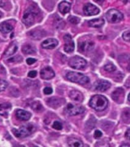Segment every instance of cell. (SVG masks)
<instances>
[{
  "label": "cell",
  "mask_w": 130,
  "mask_h": 147,
  "mask_svg": "<svg viewBox=\"0 0 130 147\" xmlns=\"http://www.w3.org/2000/svg\"><path fill=\"white\" fill-rule=\"evenodd\" d=\"M90 106L96 111H103L107 107L108 100L103 95H94L89 102Z\"/></svg>",
  "instance_id": "6da1fadb"
},
{
  "label": "cell",
  "mask_w": 130,
  "mask_h": 147,
  "mask_svg": "<svg viewBox=\"0 0 130 147\" xmlns=\"http://www.w3.org/2000/svg\"><path fill=\"white\" fill-rule=\"evenodd\" d=\"M66 78L67 80L71 82L77 83L79 84H88L90 81L88 77L83 74L73 72V71H70L67 74Z\"/></svg>",
  "instance_id": "7a4b0ae2"
},
{
  "label": "cell",
  "mask_w": 130,
  "mask_h": 147,
  "mask_svg": "<svg viewBox=\"0 0 130 147\" xmlns=\"http://www.w3.org/2000/svg\"><path fill=\"white\" fill-rule=\"evenodd\" d=\"M37 15H38V12L34 9V8L32 6L28 7L25 10V12H24V15H23V23L27 25V26H30V25H33L34 22H35V19H36Z\"/></svg>",
  "instance_id": "3957f363"
},
{
  "label": "cell",
  "mask_w": 130,
  "mask_h": 147,
  "mask_svg": "<svg viewBox=\"0 0 130 147\" xmlns=\"http://www.w3.org/2000/svg\"><path fill=\"white\" fill-rule=\"evenodd\" d=\"M34 130V127L32 125H25V126H21L18 129H13L12 133L16 137L18 138H24L27 137Z\"/></svg>",
  "instance_id": "277c9868"
},
{
  "label": "cell",
  "mask_w": 130,
  "mask_h": 147,
  "mask_svg": "<svg viewBox=\"0 0 130 147\" xmlns=\"http://www.w3.org/2000/svg\"><path fill=\"white\" fill-rule=\"evenodd\" d=\"M106 18L110 23H117L123 20V15L117 9H112L109 10L106 14Z\"/></svg>",
  "instance_id": "5b68a950"
},
{
  "label": "cell",
  "mask_w": 130,
  "mask_h": 147,
  "mask_svg": "<svg viewBox=\"0 0 130 147\" xmlns=\"http://www.w3.org/2000/svg\"><path fill=\"white\" fill-rule=\"evenodd\" d=\"M69 65L72 68L80 70V69H84L85 67L87 66V61L84 59L83 57L75 56V57H71L70 59Z\"/></svg>",
  "instance_id": "8992f818"
},
{
  "label": "cell",
  "mask_w": 130,
  "mask_h": 147,
  "mask_svg": "<svg viewBox=\"0 0 130 147\" xmlns=\"http://www.w3.org/2000/svg\"><path fill=\"white\" fill-rule=\"evenodd\" d=\"M65 113L69 116H76L84 112V108L82 106H77L73 103H68L64 110Z\"/></svg>",
  "instance_id": "52a82bcc"
},
{
  "label": "cell",
  "mask_w": 130,
  "mask_h": 147,
  "mask_svg": "<svg viewBox=\"0 0 130 147\" xmlns=\"http://www.w3.org/2000/svg\"><path fill=\"white\" fill-rule=\"evenodd\" d=\"M64 49L67 53H72L74 51V42H73L72 37L70 34H65L64 36Z\"/></svg>",
  "instance_id": "ba28073f"
},
{
  "label": "cell",
  "mask_w": 130,
  "mask_h": 147,
  "mask_svg": "<svg viewBox=\"0 0 130 147\" xmlns=\"http://www.w3.org/2000/svg\"><path fill=\"white\" fill-rule=\"evenodd\" d=\"M78 48H79V50L81 52H89V51H91L94 49V42L92 41H89V40L81 41V42L79 43Z\"/></svg>",
  "instance_id": "9c48e42d"
},
{
  "label": "cell",
  "mask_w": 130,
  "mask_h": 147,
  "mask_svg": "<svg viewBox=\"0 0 130 147\" xmlns=\"http://www.w3.org/2000/svg\"><path fill=\"white\" fill-rule=\"evenodd\" d=\"M84 12L86 16H96L100 12V9L91 3H87L84 6Z\"/></svg>",
  "instance_id": "30bf717a"
},
{
  "label": "cell",
  "mask_w": 130,
  "mask_h": 147,
  "mask_svg": "<svg viewBox=\"0 0 130 147\" xmlns=\"http://www.w3.org/2000/svg\"><path fill=\"white\" fill-rule=\"evenodd\" d=\"M111 86L109 81L105 80H99L96 81V83L94 84V89L98 91H106Z\"/></svg>",
  "instance_id": "8fae6325"
},
{
  "label": "cell",
  "mask_w": 130,
  "mask_h": 147,
  "mask_svg": "<svg viewBox=\"0 0 130 147\" xmlns=\"http://www.w3.org/2000/svg\"><path fill=\"white\" fill-rule=\"evenodd\" d=\"M40 75L42 79L44 80H50L53 78L55 76V71H53V69L50 67H46L41 69V72H40Z\"/></svg>",
  "instance_id": "7c38bea8"
},
{
  "label": "cell",
  "mask_w": 130,
  "mask_h": 147,
  "mask_svg": "<svg viewBox=\"0 0 130 147\" xmlns=\"http://www.w3.org/2000/svg\"><path fill=\"white\" fill-rule=\"evenodd\" d=\"M124 90L123 88H117V90H115L114 91L112 92V100L117 103H122L123 101L124 98Z\"/></svg>",
  "instance_id": "4fadbf2b"
},
{
  "label": "cell",
  "mask_w": 130,
  "mask_h": 147,
  "mask_svg": "<svg viewBox=\"0 0 130 147\" xmlns=\"http://www.w3.org/2000/svg\"><path fill=\"white\" fill-rule=\"evenodd\" d=\"M64 99L59 98V97H51L47 100V103L48 106H50L53 108H58L64 103Z\"/></svg>",
  "instance_id": "5bb4252c"
},
{
  "label": "cell",
  "mask_w": 130,
  "mask_h": 147,
  "mask_svg": "<svg viewBox=\"0 0 130 147\" xmlns=\"http://www.w3.org/2000/svg\"><path fill=\"white\" fill-rule=\"evenodd\" d=\"M57 45H58V41L55 38L46 39L45 41H44L41 43L42 48H44V49H53V48H56Z\"/></svg>",
  "instance_id": "9a60e30c"
},
{
  "label": "cell",
  "mask_w": 130,
  "mask_h": 147,
  "mask_svg": "<svg viewBox=\"0 0 130 147\" xmlns=\"http://www.w3.org/2000/svg\"><path fill=\"white\" fill-rule=\"evenodd\" d=\"M15 116L20 120L27 121V120L30 119V118L32 117V114H31V113L25 111L24 110H17L15 112Z\"/></svg>",
  "instance_id": "2e32d148"
},
{
  "label": "cell",
  "mask_w": 130,
  "mask_h": 147,
  "mask_svg": "<svg viewBox=\"0 0 130 147\" xmlns=\"http://www.w3.org/2000/svg\"><path fill=\"white\" fill-rule=\"evenodd\" d=\"M69 96L71 100L76 101V102H82L84 100V95L81 92L76 90H72L69 93Z\"/></svg>",
  "instance_id": "e0dca14e"
},
{
  "label": "cell",
  "mask_w": 130,
  "mask_h": 147,
  "mask_svg": "<svg viewBox=\"0 0 130 147\" xmlns=\"http://www.w3.org/2000/svg\"><path fill=\"white\" fill-rule=\"evenodd\" d=\"M11 108V106L9 103H4L0 104V115L3 117H7Z\"/></svg>",
  "instance_id": "ac0fdd59"
},
{
  "label": "cell",
  "mask_w": 130,
  "mask_h": 147,
  "mask_svg": "<svg viewBox=\"0 0 130 147\" xmlns=\"http://www.w3.org/2000/svg\"><path fill=\"white\" fill-rule=\"evenodd\" d=\"M69 147H84V143L80 140L77 138H69L67 140Z\"/></svg>",
  "instance_id": "d6986e66"
},
{
  "label": "cell",
  "mask_w": 130,
  "mask_h": 147,
  "mask_svg": "<svg viewBox=\"0 0 130 147\" xmlns=\"http://www.w3.org/2000/svg\"><path fill=\"white\" fill-rule=\"evenodd\" d=\"M44 34H45V33H44L43 30H33V31L28 33V35L32 38L35 39V40L41 39L42 37H44Z\"/></svg>",
  "instance_id": "ffe728a7"
},
{
  "label": "cell",
  "mask_w": 130,
  "mask_h": 147,
  "mask_svg": "<svg viewBox=\"0 0 130 147\" xmlns=\"http://www.w3.org/2000/svg\"><path fill=\"white\" fill-rule=\"evenodd\" d=\"M71 3H69L67 2H61L58 5V9H59V11L61 12L63 15L64 14H67V12L70 11L71 10Z\"/></svg>",
  "instance_id": "44dd1931"
},
{
  "label": "cell",
  "mask_w": 130,
  "mask_h": 147,
  "mask_svg": "<svg viewBox=\"0 0 130 147\" xmlns=\"http://www.w3.org/2000/svg\"><path fill=\"white\" fill-rule=\"evenodd\" d=\"M88 25L93 28H100L104 25V20L103 18H95L88 22Z\"/></svg>",
  "instance_id": "7402d4cb"
},
{
  "label": "cell",
  "mask_w": 130,
  "mask_h": 147,
  "mask_svg": "<svg viewBox=\"0 0 130 147\" xmlns=\"http://www.w3.org/2000/svg\"><path fill=\"white\" fill-rule=\"evenodd\" d=\"M13 30V26L9 23L2 22L0 24V32L3 34H7Z\"/></svg>",
  "instance_id": "603a6c76"
},
{
  "label": "cell",
  "mask_w": 130,
  "mask_h": 147,
  "mask_svg": "<svg viewBox=\"0 0 130 147\" xmlns=\"http://www.w3.org/2000/svg\"><path fill=\"white\" fill-rule=\"evenodd\" d=\"M35 48L30 45H25L22 46V52L25 55H32L35 53Z\"/></svg>",
  "instance_id": "cb8c5ba5"
},
{
  "label": "cell",
  "mask_w": 130,
  "mask_h": 147,
  "mask_svg": "<svg viewBox=\"0 0 130 147\" xmlns=\"http://www.w3.org/2000/svg\"><path fill=\"white\" fill-rule=\"evenodd\" d=\"M32 108L34 110V111H36V112H41V110H43L44 109L42 105L41 104V103H40V102H38V101L32 103Z\"/></svg>",
  "instance_id": "d4e9b609"
},
{
  "label": "cell",
  "mask_w": 130,
  "mask_h": 147,
  "mask_svg": "<svg viewBox=\"0 0 130 147\" xmlns=\"http://www.w3.org/2000/svg\"><path fill=\"white\" fill-rule=\"evenodd\" d=\"M17 49H18V47H17V45H12L11 47H9V49H7L6 52H5V55H6V56L12 55L13 54H15V53L16 52Z\"/></svg>",
  "instance_id": "484cf974"
},
{
  "label": "cell",
  "mask_w": 130,
  "mask_h": 147,
  "mask_svg": "<svg viewBox=\"0 0 130 147\" xmlns=\"http://www.w3.org/2000/svg\"><path fill=\"white\" fill-rule=\"evenodd\" d=\"M103 69L106 71H107V72H113V71H116L117 68H116V66H115L114 64H112V63H108L106 65H104Z\"/></svg>",
  "instance_id": "4316f807"
},
{
  "label": "cell",
  "mask_w": 130,
  "mask_h": 147,
  "mask_svg": "<svg viewBox=\"0 0 130 147\" xmlns=\"http://www.w3.org/2000/svg\"><path fill=\"white\" fill-rule=\"evenodd\" d=\"M95 147H111L109 142L105 141H99L95 144Z\"/></svg>",
  "instance_id": "83f0119b"
},
{
  "label": "cell",
  "mask_w": 130,
  "mask_h": 147,
  "mask_svg": "<svg viewBox=\"0 0 130 147\" xmlns=\"http://www.w3.org/2000/svg\"><path fill=\"white\" fill-rule=\"evenodd\" d=\"M7 87H8V83L5 80L0 79V92L5 90L7 88Z\"/></svg>",
  "instance_id": "f1b7e54d"
},
{
  "label": "cell",
  "mask_w": 130,
  "mask_h": 147,
  "mask_svg": "<svg viewBox=\"0 0 130 147\" xmlns=\"http://www.w3.org/2000/svg\"><path fill=\"white\" fill-rule=\"evenodd\" d=\"M52 127L55 129H57V130H61V129H62L63 126H62V123L60 121H55L52 125Z\"/></svg>",
  "instance_id": "f546056e"
},
{
  "label": "cell",
  "mask_w": 130,
  "mask_h": 147,
  "mask_svg": "<svg viewBox=\"0 0 130 147\" xmlns=\"http://www.w3.org/2000/svg\"><path fill=\"white\" fill-rule=\"evenodd\" d=\"M22 60V57H20V56H14L12 57H10L9 59L7 60V61L11 63V62H18L21 61Z\"/></svg>",
  "instance_id": "4dcf8cb0"
},
{
  "label": "cell",
  "mask_w": 130,
  "mask_h": 147,
  "mask_svg": "<svg viewBox=\"0 0 130 147\" xmlns=\"http://www.w3.org/2000/svg\"><path fill=\"white\" fill-rule=\"evenodd\" d=\"M69 21L70 22H71L72 24H74V25H77L78 23L80 22V18H77V17H75V16H70L69 17Z\"/></svg>",
  "instance_id": "1f68e13d"
},
{
  "label": "cell",
  "mask_w": 130,
  "mask_h": 147,
  "mask_svg": "<svg viewBox=\"0 0 130 147\" xmlns=\"http://www.w3.org/2000/svg\"><path fill=\"white\" fill-rule=\"evenodd\" d=\"M123 38L126 41H130V31H126V32H123Z\"/></svg>",
  "instance_id": "d6a6232c"
},
{
  "label": "cell",
  "mask_w": 130,
  "mask_h": 147,
  "mask_svg": "<svg viewBox=\"0 0 130 147\" xmlns=\"http://www.w3.org/2000/svg\"><path fill=\"white\" fill-rule=\"evenodd\" d=\"M52 88H51V87H45L44 89V94H46V95H49L52 93Z\"/></svg>",
  "instance_id": "836d02e7"
},
{
  "label": "cell",
  "mask_w": 130,
  "mask_h": 147,
  "mask_svg": "<svg viewBox=\"0 0 130 147\" xmlns=\"http://www.w3.org/2000/svg\"><path fill=\"white\" fill-rule=\"evenodd\" d=\"M102 132L100 130H96L95 131V133H94V137L96 138V139H99V138H100L102 136Z\"/></svg>",
  "instance_id": "e575fe53"
},
{
  "label": "cell",
  "mask_w": 130,
  "mask_h": 147,
  "mask_svg": "<svg viewBox=\"0 0 130 147\" xmlns=\"http://www.w3.org/2000/svg\"><path fill=\"white\" fill-rule=\"evenodd\" d=\"M26 62H27L28 64H29V65H32V64H34L35 62H36V59H34V58H28L26 60Z\"/></svg>",
  "instance_id": "d590c367"
},
{
  "label": "cell",
  "mask_w": 130,
  "mask_h": 147,
  "mask_svg": "<svg viewBox=\"0 0 130 147\" xmlns=\"http://www.w3.org/2000/svg\"><path fill=\"white\" fill-rule=\"evenodd\" d=\"M37 76V72L35 71H30L28 73V77L32 78H34Z\"/></svg>",
  "instance_id": "8d00e7d4"
},
{
  "label": "cell",
  "mask_w": 130,
  "mask_h": 147,
  "mask_svg": "<svg viewBox=\"0 0 130 147\" xmlns=\"http://www.w3.org/2000/svg\"><path fill=\"white\" fill-rule=\"evenodd\" d=\"M126 138L127 140H130V129H129L126 132Z\"/></svg>",
  "instance_id": "74e56055"
},
{
  "label": "cell",
  "mask_w": 130,
  "mask_h": 147,
  "mask_svg": "<svg viewBox=\"0 0 130 147\" xmlns=\"http://www.w3.org/2000/svg\"><path fill=\"white\" fill-rule=\"evenodd\" d=\"M4 4H5V2H3V1H0V7H3Z\"/></svg>",
  "instance_id": "f35d334b"
},
{
  "label": "cell",
  "mask_w": 130,
  "mask_h": 147,
  "mask_svg": "<svg viewBox=\"0 0 130 147\" xmlns=\"http://www.w3.org/2000/svg\"><path fill=\"white\" fill-rule=\"evenodd\" d=\"M120 147H130V146L128 144H123V145H122Z\"/></svg>",
  "instance_id": "ab89813d"
},
{
  "label": "cell",
  "mask_w": 130,
  "mask_h": 147,
  "mask_svg": "<svg viewBox=\"0 0 130 147\" xmlns=\"http://www.w3.org/2000/svg\"><path fill=\"white\" fill-rule=\"evenodd\" d=\"M128 100H129V101L130 102V93H129V96H128Z\"/></svg>",
  "instance_id": "60d3db41"
},
{
  "label": "cell",
  "mask_w": 130,
  "mask_h": 147,
  "mask_svg": "<svg viewBox=\"0 0 130 147\" xmlns=\"http://www.w3.org/2000/svg\"><path fill=\"white\" fill-rule=\"evenodd\" d=\"M2 13L1 12V11H0V18H2Z\"/></svg>",
  "instance_id": "b9f144b4"
},
{
  "label": "cell",
  "mask_w": 130,
  "mask_h": 147,
  "mask_svg": "<svg viewBox=\"0 0 130 147\" xmlns=\"http://www.w3.org/2000/svg\"><path fill=\"white\" fill-rule=\"evenodd\" d=\"M18 147H25V146H18Z\"/></svg>",
  "instance_id": "7bdbcfd3"
},
{
  "label": "cell",
  "mask_w": 130,
  "mask_h": 147,
  "mask_svg": "<svg viewBox=\"0 0 130 147\" xmlns=\"http://www.w3.org/2000/svg\"><path fill=\"white\" fill-rule=\"evenodd\" d=\"M33 147H38V146H33Z\"/></svg>",
  "instance_id": "ee69618b"
}]
</instances>
